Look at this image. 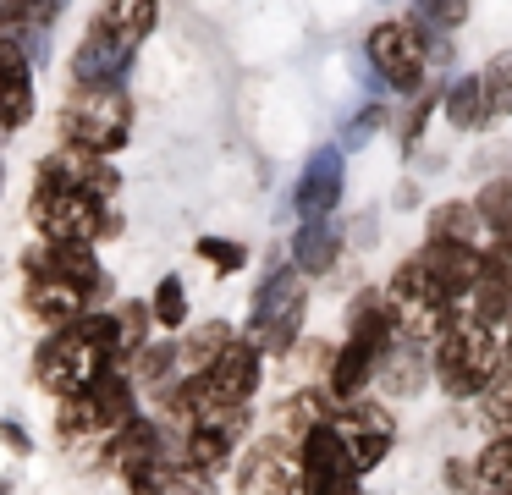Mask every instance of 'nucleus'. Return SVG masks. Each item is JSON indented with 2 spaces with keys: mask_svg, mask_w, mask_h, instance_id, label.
<instances>
[{
  "mask_svg": "<svg viewBox=\"0 0 512 495\" xmlns=\"http://www.w3.org/2000/svg\"><path fill=\"white\" fill-rule=\"evenodd\" d=\"M303 314H309V297H303V281H298V264L292 270H270L254 292V314H248V330L243 336L254 341L259 352H292L298 347V330H303Z\"/></svg>",
  "mask_w": 512,
  "mask_h": 495,
  "instance_id": "obj_2",
  "label": "nucleus"
},
{
  "mask_svg": "<svg viewBox=\"0 0 512 495\" xmlns=\"http://www.w3.org/2000/svg\"><path fill=\"white\" fill-rule=\"evenodd\" d=\"M430 105H435L430 94H419V99H413L408 121H402V143H408V149H413V138H419V132H424V116H430Z\"/></svg>",
  "mask_w": 512,
  "mask_h": 495,
  "instance_id": "obj_30",
  "label": "nucleus"
},
{
  "mask_svg": "<svg viewBox=\"0 0 512 495\" xmlns=\"http://www.w3.org/2000/svg\"><path fill=\"white\" fill-rule=\"evenodd\" d=\"M34 116V55L17 50V39H0V132H17Z\"/></svg>",
  "mask_w": 512,
  "mask_h": 495,
  "instance_id": "obj_12",
  "label": "nucleus"
},
{
  "mask_svg": "<svg viewBox=\"0 0 512 495\" xmlns=\"http://www.w3.org/2000/svg\"><path fill=\"white\" fill-rule=\"evenodd\" d=\"M67 0H0V39H23V33H45Z\"/></svg>",
  "mask_w": 512,
  "mask_h": 495,
  "instance_id": "obj_18",
  "label": "nucleus"
},
{
  "mask_svg": "<svg viewBox=\"0 0 512 495\" xmlns=\"http://www.w3.org/2000/svg\"><path fill=\"white\" fill-rule=\"evenodd\" d=\"M155 325H166V330H182L188 325V297H182V275H166V281L155 286Z\"/></svg>",
  "mask_w": 512,
  "mask_h": 495,
  "instance_id": "obj_25",
  "label": "nucleus"
},
{
  "mask_svg": "<svg viewBox=\"0 0 512 495\" xmlns=\"http://www.w3.org/2000/svg\"><path fill=\"white\" fill-rule=\"evenodd\" d=\"M419 6L424 22H435V28H457V22L468 17V0H413Z\"/></svg>",
  "mask_w": 512,
  "mask_h": 495,
  "instance_id": "obj_28",
  "label": "nucleus"
},
{
  "mask_svg": "<svg viewBox=\"0 0 512 495\" xmlns=\"http://www.w3.org/2000/svg\"><path fill=\"white\" fill-rule=\"evenodd\" d=\"M138 44L127 39V33L111 28V17H94V28L83 33L78 55H72V83H116V77L127 72V61H133Z\"/></svg>",
  "mask_w": 512,
  "mask_h": 495,
  "instance_id": "obj_7",
  "label": "nucleus"
},
{
  "mask_svg": "<svg viewBox=\"0 0 512 495\" xmlns=\"http://www.w3.org/2000/svg\"><path fill=\"white\" fill-rule=\"evenodd\" d=\"M446 121L463 132H479L490 121V99H485V77H457L446 88Z\"/></svg>",
  "mask_w": 512,
  "mask_h": 495,
  "instance_id": "obj_17",
  "label": "nucleus"
},
{
  "mask_svg": "<svg viewBox=\"0 0 512 495\" xmlns=\"http://www.w3.org/2000/svg\"><path fill=\"white\" fill-rule=\"evenodd\" d=\"M281 435H309V429H320V424H331L325 418V396L320 391H303V396H292L287 407H281Z\"/></svg>",
  "mask_w": 512,
  "mask_h": 495,
  "instance_id": "obj_22",
  "label": "nucleus"
},
{
  "mask_svg": "<svg viewBox=\"0 0 512 495\" xmlns=\"http://www.w3.org/2000/svg\"><path fill=\"white\" fill-rule=\"evenodd\" d=\"M507 358H512V341H507Z\"/></svg>",
  "mask_w": 512,
  "mask_h": 495,
  "instance_id": "obj_33",
  "label": "nucleus"
},
{
  "mask_svg": "<svg viewBox=\"0 0 512 495\" xmlns=\"http://www.w3.org/2000/svg\"><path fill=\"white\" fill-rule=\"evenodd\" d=\"M237 490L243 495H309L303 490V457H287V435H270L248 451V462L237 468Z\"/></svg>",
  "mask_w": 512,
  "mask_h": 495,
  "instance_id": "obj_6",
  "label": "nucleus"
},
{
  "mask_svg": "<svg viewBox=\"0 0 512 495\" xmlns=\"http://www.w3.org/2000/svg\"><path fill=\"white\" fill-rule=\"evenodd\" d=\"M61 138L78 143V149L111 154L127 143V99L116 83H78L61 110Z\"/></svg>",
  "mask_w": 512,
  "mask_h": 495,
  "instance_id": "obj_3",
  "label": "nucleus"
},
{
  "mask_svg": "<svg viewBox=\"0 0 512 495\" xmlns=\"http://www.w3.org/2000/svg\"><path fill=\"white\" fill-rule=\"evenodd\" d=\"M501 369V341L496 325L479 314H452V325L435 341V380L446 396H485Z\"/></svg>",
  "mask_w": 512,
  "mask_h": 495,
  "instance_id": "obj_1",
  "label": "nucleus"
},
{
  "mask_svg": "<svg viewBox=\"0 0 512 495\" xmlns=\"http://www.w3.org/2000/svg\"><path fill=\"white\" fill-rule=\"evenodd\" d=\"M336 253H342V231H336V220L331 215L303 220L298 242H292V264H298L303 275H325L336 264Z\"/></svg>",
  "mask_w": 512,
  "mask_h": 495,
  "instance_id": "obj_16",
  "label": "nucleus"
},
{
  "mask_svg": "<svg viewBox=\"0 0 512 495\" xmlns=\"http://www.w3.org/2000/svg\"><path fill=\"white\" fill-rule=\"evenodd\" d=\"M380 121H386V110H380V105H364V110H358V116H353V127H347V149H353V143H364V138H375V132H380Z\"/></svg>",
  "mask_w": 512,
  "mask_h": 495,
  "instance_id": "obj_29",
  "label": "nucleus"
},
{
  "mask_svg": "<svg viewBox=\"0 0 512 495\" xmlns=\"http://www.w3.org/2000/svg\"><path fill=\"white\" fill-rule=\"evenodd\" d=\"M364 50H369V66L391 88H402V94H419L424 88V44L408 22H380V28H369Z\"/></svg>",
  "mask_w": 512,
  "mask_h": 495,
  "instance_id": "obj_5",
  "label": "nucleus"
},
{
  "mask_svg": "<svg viewBox=\"0 0 512 495\" xmlns=\"http://www.w3.org/2000/svg\"><path fill=\"white\" fill-rule=\"evenodd\" d=\"M89 413H94V435L100 440H116L122 435L127 424H133L138 418V402H133V380H122V374L116 369H105L100 380L89 385Z\"/></svg>",
  "mask_w": 512,
  "mask_h": 495,
  "instance_id": "obj_14",
  "label": "nucleus"
},
{
  "mask_svg": "<svg viewBox=\"0 0 512 495\" xmlns=\"http://www.w3.org/2000/svg\"><path fill=\"white\" fill-rule=\"evenodd\" d=\"M28 270V314L39 319V325H50V330H61V325H72L78 314H89V297L78 292L72 281H61L56 270H45V264H23Z\"/></svg>",
  "mask_w": 512,
  "mask_h": 495,
  "instance_id": "obj_11",
  "label": "nucleus"
},
{
  "mask_svg": "<svg viewBox=\"0 0 512 495\" xmlns=\"http://www.w3.org/2000/svg\"><path fill=\"white\" fill-rule=\"evenodd\" d=\"M419 259L430 264L435 275H441V286H446L452 297H468V292H474V281L485 275V253H479L474 242H446V237H430V242H424Z\"/></svg>",
  "mask_w": 512,
  "mask_h": 495,
  "instance_id": "obj_13",
  "label": "nucleus"
},
{
  "mask_svg": "<svg viewBox=\"0 0 512 495\" xmlns=\"http://www.w3.org/2000/svg\"><path fill=\"white\" fill-rule=\"evenodd\" d=\"M0 429H6V446L28 451V435H23V424H0Z\"/></svg>",
  "mask_w": 512,
  "mask_h": 495,
  "instance_id": "obj_32",
  "label": "nucleus"
},
{
  "mask_svg": "<svg viewBox=\"0 0 512 495\" xmlns=\"http://www.w3.org/2000/svg\"><path fill=\"white\" fill-rule=\"evenodd\" d=\"M232 347V330L221 325V319H210V325H199L193 336H182V374H204L221 352Z\"/></svg>",
  "mask_w": 512,
  "mask_h": 495,
  "instance_id": "obj_19",
  "label": "nucleus"
},
{
  "mask_svg": "<svg viewBox=\"0 0 512 495\" xmlns=\"http://www.w3.org/2000/svg\"><path fill=\"white\" fill-rule=\"evenodd\" d=\"M23 264H45V270H56L61 281H72L89 303H100V297L111 292V275H105L100 259H94V242H45V248H34Z\"/></svg>",
  "mask_w": 512,
  "mask_h": 495,
  "instance_id": "obj_10",
  "label": "nucleus"
},
{
  "mask_svg": "<svg viewBox=\"0 0 512 495\" xmlns=\"http://www.w3.org/2000/svg\"><path fill=\"white\" fill-rule=\"evenodd\" d=\"M331 424L342 429L347 451H353V462H358L364 473L391 451V413H386V407H375V402H358V396H353V402H347L342 413L331 418Z\"/></svg>",
  "mask_w": 512,
  "mask_h": 495,
  "instance_id": "obj_9",
  "label": "nucleus"
},
{
  "mask_svg": "<svg viewBox=\"0 0 512 495\" xmlns=\"http://www.w3.org/2000/svg\"><path fill=\"white\" fill-rule=\"evenodd\" d=\"M34 226L45 231L50 242H94V237H111V231H116V215H105V198L100 193L39 182V193H34Z\"/></svg>",
  "mask_w": 512,
  "mask_h": 495,
  "instance_id": "obj_4",
  "label": "nucleus"
},
{
  "mask_svg": "<svg viewBox=\"0 0 512 495\" xmlns=\"http://www.w3.org/2000/svg\"><path fill=\"white\" fill-rule=\"evenodd\" d=\"M342 187H347V165H342V149H314L309 165H303L298 187H292V209L298 220H320L342 204Z\"/></svg>",
  "mask_w": 512,
  "mask_h": 495,
  "instance_id": "obj_8",
  "label": "nucleus"
},
{
  "mask_svg": "<svg viewBox=\"0 0 512 495\" xmlns=\"http://www.w3.org/2000/svg\"><path fill=\"white\" fill-rule=\"evenodd\" d=\"M485 99H490V116H512V50L490 55L485 72Z\"/></svg>",
  "mask_w": 512,
  "mask_h": 495,
  "instance_id": "obj_24",
  "label": "nucleus"
},
{
  "mask_svg": "<svg viewBox=\"0 0 512 495\" xmlns=\"http://www.w3.org/2000/svg\"><path fill=\"white\" fill-rule=\"evenodd\" d=\"M479 226H485L479 204H457V198L430 215V237H446V242H474L479 248Z\"/></svg>",
  "mask_w": 512,
  "mask_h": 495,
  "instance_id": "obj_20",
  "label": "nucleus"
},
{
  "mask_svg": "<svg viewBox=\"0 0 512 495\" xmlns=\"http://www.w3.org/2000/svg\"><path fill=\"white\" fill-rule=\"evenodd\" d=\"M474 204H479V215H485V226L496 231V237L512 231V171L496 176V182H485V193H479Z\"/></svg>",
  "mask_w": 512,
  "mask_h": 495,
  "instance_id": "obj_23",
  "label": "nucleus"
},
{
  "mask_svg": "<svg viewBox=\"0 0 512 495\" xmlns=\"http://www.w3.org/2000/svg\"><path fill=\"white\" fill-rule=\"evenodd\" d=\"M0 495H6V490H0Z\"/></svg>",
  "mask_w": 512,
  "mask_h": 495,
  "instance_id": "obj_34",
  "label": "nucleus"
},
{
  "mask_svg": "<svg viewBox=\"0 0 512 495\" xmlns=\"http://www.w3.org/2000/svg\"><path fill=\"white\" fill-rule=\"evenodd\" d=\"M105 17H111L116 33H127L133 44H144V33L155 28V17H160V0H111Z\"/></svg>",
  "mask_w": 512,
  "mask_h": 495,
  "instance_id": "obj_21",
  "label": "nucleus"
},
{
  "mask_svg": "<svg viewBox=\"0 0 512 495\" xmlns=\"http://www.w3.org/2000/svg\"><path fill=\"white\" fill-rule=\"evenodd\" d=\"M149 319H155V303H122V308H116V325H122L127 358H133V352L149 341Z\"/></svg>",
  "mask_w": 512,
  "mask_h": 495,
  "instance_id": "obj_26",
  "label": "nucleus"
},
{
  "mask_svg": "<svg viewBox=\"0 0 512 495\" xmlns=\"http://www.w3.org/2000/svg\"><path fill=\"white\" fill-rule=\"evenodd\" d=\"M474 473L479 468H468V462H446V484H452V490H463V495L474 490Z\"/></svg>",
  "mask_w": 512,
  "mask_h": 495,
  "instance_id": "obj_31",
  "label": "nucleus"
},
{
  "mask_svg": "<svg viewBox=\"0 0 512 495\" xmlns=\"http://www.w3.org/2000/svg\"><path fill=\"white\" fill-rule=\"evenodd\" d=\"M199 253H204V259H210L221 275H237V270L248 264V248H243V242H232V237H199Z\"/></svg>",
  "mask_w": 512,
  "mask_h": 495,
  "instance_id": "obj_27",
  "label": "nucleus"
},
{
  "mask_svg": "<svg viewBox=\"0 0 512 495\" xmlns=\"http://www.w3.org/2000/svg\"><path fill=\"white\" fill-rule=\"evenodd\" d=\"M424 369H435V352L424 358L419 336H397L386 352V363H380V385H386L391 396H413V391H424Z\"/></svg>",
  "mask_w": 512,
  "mask_h": 495,
  "instance_id": "obj_15",
  "label": "nucleus"
}]
</instances>
